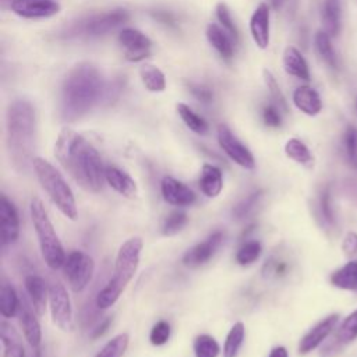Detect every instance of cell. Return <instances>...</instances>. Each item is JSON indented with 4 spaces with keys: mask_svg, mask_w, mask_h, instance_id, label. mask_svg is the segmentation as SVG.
Returning a JSON list of instances; mask_svg holds the SVG:
<instances>
[{
    "mask_svg": "<svg viewBox=\"0 0 357 357\" xmlns=\"http://www.w3.org/2000/svg\"><path fill=\"white\" fill-rule=\"evenodd\" d=\"M55 157L63 169L87 191L100 193L105 168L97 148L70 127H63L55 144Z\"/></svg>",
    "mask_w": 357,
    "mask_h": 357,
    "instance_id": "obj_1",
    "label": "cell"
},
{
    "mask_svg": "<svg viewBox=\"0 0 357 357\" xmlns=\"http://www.w3.org/2000/svg\"><path fill=\"white\" fill-rule=\"evenodd\" d=\"M106 94L101 72L91 63L74 66L66 76L61 93V112L73 122L87 115Z\"/></svg>",
    "mask_w": 357,
    "mask_h": 357,
    "instance_id": "obj_2",
    "label": "cell"
},
{
    "mask_svg": "<svg viewBox=\"0 0 357 357\" xmlns=\"http://www.w3.org/2000/svg\"><path fill=\"white\" fill-rule=\"evenodd\" d=\"M37 113L27 100L13 101L6 113V141L10 159L19 172H26L34 161Z\"/></svg>",
    "mask_w": 357,
    "mask_h": 357,
    "instance_id": "obj_3",
    "label": "cell"
},
{
    "mask_svg": "<svg viewBox=\"0 0 357 357\" xmlns=\"http://www.w3.org/2000/svg\"><path fill=\"white\" fill-rule=\"evenodd\" d=\"M143 247L144 241L138 236L130 237L120 246L115 260L113 275L95 299L98 308L106 310L119 300L138 269Z\"/></svg>",
    "mask_w": 357,
    "mask_h": 357,
    "instance_id": "obj_4",
    "label": "cell"
},
{
    "mask_svg": "<svg viewBox=\"0 0 357 357\" xmlns=\"http://www.w3.org/2000/svg\"><path fill=\"white\" fill-rule=\"evenodd\" d=\"M33 168L41 187L56 205V208L69 219L76 221L79 216L77 203L72 187L68 184L62 173L47 159L35 157Z\"/></svg>",
    "mask_w": 357,
    "mask_h": 357,
    "instance_id": "obj_5",
    "label": "cell"
},
{
    "mask_svg": "<svg viewBox=\"0 0 357 357\" xmlns=\"http://www.w3.org/2000/svg\"><path fill=\"white\" fill-rule=\"evenodd\" d=\"M30 211L45 264L51 269L63 268V264L66 261V253L55 230V226L48 216L44 203L37 197L33 198L30 204Z\"/></svg>",
    "mask_w": 357,
    "mask_h": 357,
    "instance_id": "obj_6",
    "label": "cell"
},
{
    "mask_svg": "<svg viewBox=\"0 0 357 357\" xmlns=\"http://www.w3.org/2000/svg\"><path fill=\"white\" fill-rule=\"evenodd\" d=\"M95 271V262L84 251H72L63 264L65 278L74 292H83L91 282Z\"/></svg>",
    "mask_w": 357,
    "mask_h": 357,
    "instance_id": "obj_7",
    "label": "cell"
},
{
    "mask_svg": "<svg viewBox=\"0 0 357 357\" xmlns=\"http://www.w3.org/2000/svg\"><path fill=\"white\" fill-rule=\"evenodd\" d=\"M49 308L51 315L58 328L72 331L74 326V314L68 289L61 282H54L49 286Z\"/></svg>",
    "mask_w": 357,
    "mask_h": 357,
    "instance_id": "obj_8",
    "label": "cell"
},
{
    "mask_svg": "<svg viewBox=\"0 0 357 357\" xmlns=\"http://www.w3.org/2000/svg\"><path fill=\"white\" fill-rule=\"evenodd\" d=\"M216 134L219 147L235 164L247 170H253L255 168V159L251 151L232 133L226 125H219Z\"/></svg>",
    "mask_w": 357,
    "mask_h": 357,
    "instance_id": "obj_9",
    "label": "cell"
},
{
    "mask_svg": "<svg viewBox=\"0 0 357 357\" xmlns=\"http://www.w3.org/2000/svg\"><path fill=\"white\" fill-rule=\"evenodd\" d=\"M130 20V13L125 9H115L102 15H97L90 17L83 26L80 31L87 37H102L120 27L122 24Z\"/></svg>",
    "mask_w": 357,
    "mask_h": 357,
    "instance_id": "obj_10",
    "label": "cell"
},
{
    "mask_svg": "<svg viewBox=\"0 0 357 357\" xmlns=\"http://www.w3.org/2000/svg\"><path fill=\"white\" fill-rule=\"evenodd\" d=\"M119 45L125 51V58L127 62L138 63L145 61L151 55L152 42L141 31L136 29H125L118 37Z\"/></svg>",
    "mask_w": 357,
    "mask_h": 357,
    "instance_id": "obj_11",
    "label": "cell"
},
{
    "mask_svg": "<svg viewBox=\"0 0 357 357\" xmlns=\"http://www.w3.org/2000/svg\"><path fill=\"white\" fill-rule=\"evenodd\" d=\"M10 9L19 17L38 20L59 15L62 8L56 0H12Z\"/></svg>",
    "mask_w": 357,
    "mask_h": 357,
    "instance_id": "obj_12",
    "label": "cell"
},
{
    "mask_svg": "<svg viewBox=\"0 0 357 357\" xmlns=\"http://www.w3.org/2000/svg\"><path fill=\"white\" fill-rule=\"evenodd\" d=\"M20 236V218L15 204L3 194L0 198V240L6 247L17 241Z\"/></svg>",
    "mask_w": 357,
    "mask_h": 357,
    "instance_id": "obj_13",
    "label": "cell"
},
{
    "mask_svg": "<svg viewBox=\"0 0 357 357\" xmlns=\"http://www.w3.org/2000/svg\"><path fill=\"white\" fill-rule=\"evenodd\" d=\"M223 239H225V235L222 232L212 233L204 241L196 244L183 255V264L190 268H197L204 265L214 257L216 250L221 247Z\"/></svg>",
    "mask_w": 357,
    "mask_h": 357,
    "instance_id": "obj_14",
    "label": "cell"
},
{
    "mask_svg": "<svg viewBox=\"0 0 357 357\" xmlns=\"http://www.w3.org/2000/svg\"><path fill=\"white\" fill-rule=\"evenodd\" d=\"M250 34L260 49H267L271 41V12L267 3H260L250 19Z\"/></svg>",
    "mask_w": 357,
    "mask_h": 357,
    "instance_id": "obj_15",
    "label": "cell"
},
{
    "mask_svg": "<svg viewBox=\"0 0 357 357\" xmlns=\"http://www.w3.org/2000/svg\"><path fill=\"white\" fill-rule=\"evenodd\" d=\"M164 200L175 207H190L196 203L194 191L172 176H165L161 183Z\"/></svg>",
    "mask_w": 357,
    "mask_h": 357,
    "instance_id": "obj_16",
    "label": "cell"
},
{
    "mask_svg": "<svg viewBox=\"0 0 357 357\" xmlns=\"http://www.w3.org/2000/svg\"><path fill=\"white\" fill-rule=\"evenodd\" d=\"M338 322H339V315L332 314L324 318L321 322H318L312 329H310L300 340V344H299L300 354H307L314 349H317L336 328Z\"/></svg>",
    "mask_w": 357,
    "mask_h": 357,
    "instance_id": "obj_17",
    "label": "cell"
},
{
    "mask_svg": "<svg viewBox=\"0 0 357 357\" xmlns=\"http://www.w3.org/2000/svg\"><path fill=\"white\" fill-rule=\"evenodd\" d=\"M209 45L219 54L225 61H232L235 56V41L233 38L218 24H208L205 30Z\"/></svg>",
    "mask_w": 357,
    "mask_h": 357,
    "instance_id": "obj_18",
    "label": "cell"
},
{
    "mask_svg": "<svg viewBox=\"0 0 357 357\" xmlns=\"http://www.w3.org/2000/svg\"><path fill=\"white\" fill-rule=\"evenodd\" d=\"M24 286L34 311L38 315H44L47 303L49 300V289L45 280L38 275H27L24 280Z\"/></svg>",
    "mask_w": 357,
    "mask_h": 357,
    "instance_id": "obj_19",
    "label": "cell"
},
{
    "mask_svg": "<svg viewBox=\"0 0 357 357\" xmlns=\"http://www.w3.org/2000/svg\"><path fill=\"white\" fill-rule=\"evenodd\" d=\"M105 182L120 196L126 198H134L138 193L137 184L134 179L127 175L126 172L120 170L116 166H106L105 168Z\"/></svg>",
    "mask_w": 357,
    "mask_h": 357,
    "instance_id": "obj_20",
    "label": "cell"
},
{
    "mask_svg": "<svg viewBox=\"0 0 357 357\" xmlns=\"http://www.w3.org/2000/svg\"><path fill=\"white\" fill-rule=\"evenodd\" d=\"M293 104L307 116H317L322 111L321 97L310 86H301L296 88L293 93Z\"/></svg>",
    "mask_w": 357,
    "mask_h": 357,
    "instance_id": "obj_21",
    "label": "cell"
},
{
    "mask_svg": "<svg viewBox=\"0 0 357 357\" xmlns=\"http://www.w3.org/2000/svg\"><path fill=\"white\" fill-rule=\"evenodd\" d=\"M282 63H283L285 72L289 76L296 77V79L303 80V81H308L310 80L308 65H307L304 56L301 55V52L297 48L287 47L285 49V52H283Z\"/></svg>",
    "mask_w": 357,
    "mask_h": 357,
    "instance_id": "obj_22",
    "label": "cell"
},
{
    "mask_svg": "<svg viewBox=\"0 0 357 357\" xmlns=\"http://www.w3.org/2000/svg\"><path fill=\"white\" fill-rule=\"evenodd\" d=\"M20 324H22L26 340L30 343V346L34 350L40 349L41 340H42L41 325H40L37 315L33 312V310L26 303H23V306L20 308Z\"/></svg>",
    "mask_w": 357,
    "mask_h": 357,
    "instance_id": "obj_23",
    "label": "cell"
},
{
    "mask_svg": "<svg viewBox=\"0 0 357 357\" xmlns=\"http://www.w3.org/2000/svg\"><path fill=\"white\" fill-rule=\"evenodd\" d=\"M198 184H200V190L204 193V196H207L209 198L218 197L223 189L222 170L218 166L205 164L201 169Z\"/></svg>",
    "mask_w": 357,
    "mask_h": 357,
    "instance_id": "obj_24",
    "label": "cell"
},
{
    "mask_svg": "<svg viewBox=\"0 0 357 357\" xmlns=\"http://www.w3.org/2000/svg\"><path fill=\"white\" fill-rule=\"evenodd\" d=\"M0 338H2L5 350L3 357H26V350L20 335L6 321H2V324H0Z\"/></svg>",
    "mask_w": 357,
    "mask_h": 357,
    "instance_id": "obj_25",
    "label": "cell"
},
{
    "mask_svg": "<svg viewBox=\"0 0 357 357\" xmlns=\"http://www.w3.org/2000/svg\"><path fill=\"white\" fill-rule=\"evenodd\" d=\"M322 31L331 38L336 37L340 31V0H325L321 12Z\"/></svg>",
    "mask_w": 357,
    "mask_h": 357,
    "instance_id": "obj_26",
    "label": "cell"
},
{
    "mask_svg": "<svg viewBox=\"0 0 357 357\" xmlns=\"http://www.w3.org/2000/svg\"><path fill=\"white\" fill-rule=\"evenodd\" d=\"M140 79L147 91L158 94L166 90V77L161 69L154 65L145 63L140 68Z\"/></svg>",
    "mask_w": 357,
    "mask_h": 357,
    "instance_id": "obj_27",
    "label": "cell"
},
{
    "mask_svg": "<svg viewBox=\"0 0 357 357\" xmlns=\"http://www.w3.org/2000/svg\"><path fill=\"white\" fill-rule=\"evenodd\" d=\"M331 283L342 290L357 292V261H350L331 275Z\"/></svg>",
    "mask_w": 357,
    "mask_h": 357,
    "instance_id": "obj_28",
    "label": "cell"
},
{
    "mask_svg": "<svg viewBox=\"0 0 357 357\" xmlns=\"http://www.w3.org/2000/svg\"><path fill=\"white\" fill-rule=\"evenodd\" d=\"M22 304L16 289L10 283H3L0 290V314L5 318H13L20 311Z\"/></svg>",
    "mask_w": 357,
    "mask_h": 357,
    "instance_id": "obj_29",
    "label": "cell"
},
{
    "mask_svg": "<svg viewBox=\"0 0 357 357\" xmlns=\"http://www.w3.org/2000/svg\"><path fill=\"white\" fill-rule=\"evenodd\" d=\"M314 47L317 55L322 59V62L331 69H338V56L332 47L331 37L325 31H318L314 37Z\"/></svg>",
    "mask_w": 357,
    "mask_h": 357,
    "instance_id": "obj_30",
    "label": "cell"
},
{
    "mask_svg": "<svg viewBox=\"0 0 357 357\" xmlns=\"http://www.w3.org/2000/svg\"><path fill=\"white\" fill-rule=\"evenodd\" d=\"M176 111L177 115L180 116V119L183 120V123L196 134L200 136H205L209 130L208 123L204 118H201L200 115H197L190 106H187L186 104H177L176 105Z\"/></svg>",
    "mask_w": 357,
    "mask_h": 357,
    "instance_id": "obj_31",
    "label": "cell"
},
{
    "mask_svg": "<svg viewBox=\"0 0 357 357\" xmlns=\"http://www.w3.org/2000/svg\"><path fill=\"white\" fill-rule=\"evenodd\" d=\"M285 154L292 161H294L303 166H311L314 162V158H312L308 147L299 138L287 140V143L285 144Z\"/></svg>",
    "mask_w": 357,
    "mask_h": 357,
    "instance_id": "obj_32",
    "label": "cell"
},
{
    "mask_svg": "<svg viewBox=\"0 0 357 357\" xmlns=\"http://www.w3.org/2000/svg\"><path fill=\"white\" fill-rule=\"evenodd\" d=\"M244 336H246V326L241 321L236 322L225 340V346H223V357H237V353L244 342Z\"/></svg>",
    "mask_w": 357,
    "mask_h": 357,
    "instance_id": "obj_33",
    "label": "cell"
},
{
    "mask_svg": "<svg viewBox=\"0 0 357 357\" xmlns=\"http://www.w3.org/2000/svg\"><path fill=\"white\" fill-rule=\"evenodd\" d=\"M130 338L127 333H119L109 340L95 357H123L129 347Z\"/></svg>",
    "mask_w": 357,
    "mask_h": 357,
    "instance_id": "obj_34",
    "label": "cell"
},
{
    "mask_svg": "<svg viewBox=\"0 0 357 357\" xmlns=\"http://www.w3.org/2000/svg\"><path fill=\"white\" fill-rule=\"evenodd\" d=\"M221 347L214 336L198 335L194 339V354L196 357H218Z\"/></svg>",
    "mask_w": 357,
    "mask_h": 357,
    "instance_id": "obj_35",
    "label": "cell"
},
{
    "mask_svg": "<svg viewBox=\"0 0 357 357\" xmlns=\"http://www.w3.org/2000/svg\"><path fill=\"white\" fill-rule=\"evenodd\" d=\"M357 339V310L347 315L336 332V342L349 344Z\"/></svg>",
    "mask_w": 357,
    "mask_h": 357,
    "instance_id": "obj_36",
    "label": "cell"
},
{
    "mask_svg": "<svg viewBox=\"0 0 357 357\" xmlns=\"http://www.w3.org/2000/svg\"><path fill=\"white\" fill-rule=\"evenodd\" d=\"M264 81H265V86H267V88H268V93H269V95H271V98H272V101H273V105L279 109V111H282V112H287L289 111V108H287V102H286V98H285V95H283V93H282V90H280V87H279V84H278V81H276V79H275V76L269 72V70H264Z\"/></svg>",
    "mask_w": 357,
    "mask_h": 357,
    "instance_id": "obj_37",
    "label": "cell"
},
{
    "mask_svg": "<svg viewBox=\"0 0 357 357\" xmlns=\"http://www.w3.org/2000/svg\"><path fill=\"white\" fill-rule=\"evenodd\" d=\"M262 253L261 243L257 240H251L244 243L236 253V261L239 265H250L255 262Z\"/></svg>",
    "mask_w": 357,
    "mask_h": 357,
    "instance_id": "obj_38",
    "label": "cell"
},
{
    "mask_svg": "<svg viewBox=\"0 0 357 357\" xmlns=\"http://www.w3.org/2000/svg\"><path fill=\"white\" fill-rule=\"evenodd\" d=\"M187 222H189V218L184 212L175 211L165 218L161 232L164 236H175L183 230V228L187 225Z\"/></svg>",
    "mask_w": 357,
    "mask_h": 357,
    "instance_id": "obj_39",
    "label": "cell"
},
{
    "mask_svg": "<svg viewBox=\"0 0 357 357\" xmlns=\"http://www.w3.org/2000/svg\"><path fill=\"white\" fill-rule=\"evenodd\" d=\"M215 13H216L218 22L221 23V27H222V29L233 38V41L237 44V41H239V31H237V29H236V26H235V22H233V19H232V15H230L229 8H228L223 2H221V3L216 5Z\"/></svg>",
    "mask_w": 357,
    "mask_h": 357,
    "instance_id": "obj_40",
    "label": "cell"
},
{
    "mask_svg": "<svg viewBox=\"0 0 357 357\" xmlns=\"http://www.w3.org/2000/svg\"><path fill=\"white\" fill-rule=\"evenodd\" d=\"M262 191H257L250 194L247 198H244L243 201H240L235 208H233V216H236V219H243L244 216H247L258 204L260 198H261Z\"/></svg>",
    "mask_w": 357,
    "mask_h": 357,
    "instance_id": "obj_41",
    "label": "cell"
},
{
    "mask_svg": "<svg viewBox=\"0 0 357 357\" xmlns=\"http://www.w3.org/2000/svg\"><path fill=\"white\" fill-rule=\"evenodd\" d=\"M170 338V325L166 321H158L150 333V340L154 346H162L165 344Z\"/></svg>",
    "mask_w": 357,
    "mask_h": 357,
    "instance_id": "obj_42",
    "label": "cell"
},
{
    "mask_svg": "<svg viewBox=\"0 0 357 357\" xmlns=\"http://www.w3.org/2000/svg\"><path fill=\"white\" fill-rule=\"evenodd\" d=\"M344 147L346 154L353 165H357V129L349 126L344 133Z\"/></svg>",
    "mask_w": 357,
    "mask_h": 357,
    "instance_id": "obj_43",
    "label": "cell"
},
{
    "mask_svg": "<svg viewBox=\"0 0 357 357\" xmlns=\"http://www.w3.org/2000/svg\"><path fill=\"white\" fill-rule=\"evenodd\" d=\"M262 120L265 123V126L272 127V129H278L282 126V116H280V111L275 106V105H268L262 109Z\"/></svg>",
    "mask_w": 357,
    "mask_h": 357,
    "instance_id": "obj_44",
    "label": "cell"
},
{
    "mask_svg": "<svg viewBox=\"0 0 357 357\" xmlns=\"http://www.w3.org/2000/svg\"><path fill=\"white\" fill-rule=\"evenodd\" d=\"M190 93L193 94V97L196 100H198L200 102H204V104H208L212 101L214 98V94L209 88L204 87V86H200V84H190Z\"/></svg>",
    "mask_w": 357,
    "mask_h": 357,
    "instance_id": "obj_45",
    "label": "cell"
},
{
    "mask_svg": "<svg viewBox=\"0 0 357 357\" xmlns=\"http://www.w3.org/2000/svg\"><path fill=\"white\" fill-rule=\"evenodd\" d=\"M342 248L344 251V254L347 257H351V255H356L357 254V233L354 232H349L343 240V244H342Z\"/></svg>",
    "mask_w": 357,
    "mask_h": 357,
    "instance_id": "obj_46",
    "label": "cell"
},
{
    "mask_svg": "<svg viewBox=\"0 0 357 357\" xmlns=\"http://www.w3.org/2000/svg\"><path fill=\"white\" fill-rule=\"evenodd\" d=\"M321 205H322V214L328 222H333V215L331 211V204H329V194L324 193L321 198Z\"/></svg>",
    "mask_w": 357,
    "mask_h": 357,
    "instance_id": "obj_47",
    "label": "cell"
},
{
    "mask_svg": "<svg viewBox=\"0 0 357 357\" xmlns=\"http://www.w3.org/2000/svg\"><path fill=\"white\" fill-rule=\"evenodd\" d=\"M111 321H112V318H106V319L95 329L93 338H100L101 335H104V333L108 331V328H109V325H111Z\"/></svg>",
    "mask_w": 357,
    "mask_h": 357,
    "instance_id": "obj_48",
    "label": "cell"
},
{
    "mask_svg": "<svg viewBox=\"0 0 357 357\" xmlns=\"http://www.w3.org/2000/svg\"><path fill=\"white\" fill-rule=\"evenodd\" d=\"M268 357H289V353H287V349L283 347V346H276L271 350L269 356Z\"/></svg>",
    "mask_w": 357,
    "mask_h": 357,
    "instance_id": "obj_49",
    "label": "cell"
},
{
    "mask_svg": "<svg viewBox=\"0 0 357 357\" xmlns=\"http://www.w3.org/2000/svg\"><path fill=\"white\" fill-rule=\"evenodd\" d=\"M161 23H164V24H172L173 23V19H172V16H169L168 13H165V12H161V13H158L157 16H155Z\"/></svg>",
    "mask_w": 357,
    "mask_h": 357,
    "instance_id": "obj_50",
    "label": "cell"
},
{
    "mask_svg": "<svg viewBox=\"0 0 357 357\" xmlns=\"http://www.w3.org/2000/svg\"><path fill=\"white\" fill-rule=\"evenodd\" d=\"M356 108H357V102H356Z\"/></svg>",
    "mask_w": 357,
    "mask_h": 357,
    "instance_id": "obj_51",
    "label": "cell"
}]
</instances>
